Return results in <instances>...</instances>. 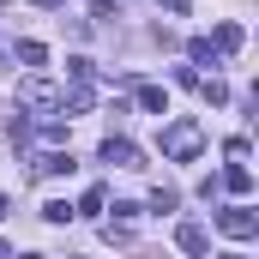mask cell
Masks as SVG:
<instances>
[{"instance_id": "e0dca14e", "label": "cell", "mask_w": 259, "mask_h": 259, "mask_svg": "<svg viewBox=\"0 0 259 259\" xmlns=\"http://www.w3.org/2000/svg\"><path fill=\"white\" fill-rule=\"evenodd\" d=\"M163 6H169V12H187V0H163Z\"/></svg>"}, {"instance_id": "7c38bea8", "label": "cell", "mask_w": 259, "mask_h": 259, "mask_svg": "<svg viewBox=\"0 0 259 259\" xmlns=\"http://www.w3.org/2000/svg\"><path fill=\"white\" fill-rule=\"evenodd\" d=\"M175 205H181L175 187H151V211H175Z\"/></svg>"}, {"instance_id": "ba28073f", "label": "cell", "mask_w": 259, "mask_h": 259, "mask_svg": "<svg viewBox=\"0 0 259 259\" xmlns=\"http://www.w3.org/2000/svg\"><path fill=\"white\" fill-rule=\"evenodd\" d=\"M211 49H217V55L229 61V55L241 49V24H217V36H211Z\"/></svg>"}, {"instance_id": "9a60e30c", "label": "cell", "mask_w": 259, "mask_h": 259, "mask_svg": "<svg viewBox=\"0 0 259 259\" xmlns=\"http://www.w3.org/2000/svg\"><path fill=\"white\" fill-rule=\"evenodd\" d=\"M66 78H72V84H91V61H84V55H72V61H66Z\"/></svg>"}, {"instance_id": "30bf717a", "label": "cell", "mask_w": 259, "mask_h": 259, "mask_svg": "<svg viewBox=\"0 0 259 259\" xmlns=\"http://www.w3.org/2000/svg\"><path fill=\"white\" fill-rule=\"evenodd\" d=\"M187 55H193V66H223V55L211 49V36H193V42H187Z\"/></svg>"}, {"instance_id": "277c9868", "label": "cell", "mask_w": 259, "mask_h": 259, "mask_svg": "<svg viewBox=\"0 0 259 259\" xmlns=\"http://www.w3.org/2000/svg\"><path fill=\"white\" fill-rule=\"evenodd\" d=\"M109 169H145V157H139V145L133 139H103V151H97Z\"/></svg>"}, {"instance_id": "5b68a950", "label": "cell", "mask_w": 259, "mask_h": 259, "mask_svg": "<svg viewBox=\"0 0 259 259\" xmlns=\"http://www.w3.org/2000/svg\"><path fill=\"white\" fill-rule=\"evenodd\" d=\"M175 247L187 259H205L211 253V229H205V223H175Z\"/></svg>"}, {"instance_id": "d6986e66", "label": "cell", "mask_w": 259, "mask_h": 259, "mask_svg": "<svg viewBox=\"0 0 259 259\" xmlns=\"http://www.w3.org/2000/svg\"><path fill=\"white\" fill-rule=\"evenodd\" d=\"M223 259H247V253H223Z\"/></svg>"}, {"instance_id": "8fae6325", "label": "cell", "mask_w": 259, "mask_h": 259, "mask_svg": "<svg viewBox=\"0 0 259 259\" xmlns=\"http://www.w3.org/2000/svg\"><path fill=\"white\" fill-rule=\"evenodd\" d=\"M103 205H109V193H103V187H91V193L78 199V211H72V217H103Z\"/></svg>"}, {"instance_id": "2e32d148", "label": "cell", "mask_w": 259, "mask_h": 259, "mask_svg": "<svg viewBox=\"0 0 259 259\" xmlns=\"http://www.w3.org/2000/svg\"><path fill=\"white\" fill-rule=\"evenodd\" d=\"M42 217H49V223H72V205H66V199H49Z\"/></svg>"}, {"instance_id": "8992f818", "label": "cell", "mask_w": 259, "mask_h": 259, "mask_svg": "<svg viewBox=\"0 0 259 259\" xmlns=\"http://www.w3.org/2000/svg\"><path fill=\"white\" fill-rule=\"evenodd\" d=\"M217 187H223V193H235V199H247V193H253V169H247V163H235V169H223V175H217Z\"/></svg>"}, {"instance_id": "9c48e42d", "label": "cell", "mask_w": 259, "mask_h": 259, "mask_svg": "<svg viewBox=\"0 0 259 259\" xmlns=\"http://www.w3.org/2000/svg\"><path fill=\"white\" fill-rule=\"evenodd\" d=\"M36 175H72V157L66 151H42L36 157Z\"/></svg>"}, {"instance_id": "6da1fadb", "label": "cell", "mask_w": 259, "mask_h": 259, "mask_svg": "<svg viewBox=\"0 0 259 259\" xmlns=\"http://www.w3.org/2000/svg\"><path fill=\"white\" fill-rule=\"evenodd\" d=\"M199 151H205V127L199 121H169L163 127V157L169 163H193Z\"/></svg>"}, {"instance_id": "5bb4252c", "label": "cell", "mask_w": 259, "mask_h": 259, "mask_svg": "<svg viewBox=\"0 0 259 259\" xmlns=\"http://www.w3.org/2000/svg\"><path fill=\"white\" fill-rule=\"evenodd\" d=\"M18 61H24V66H42V61H49V49H42V42H18Z\"/></svg>"}, {"instance_id": "7a4b0ae2", "label": "cell", "mask_w": 259, "mask_h": 259, "mask_svg": "<svg viewBox=\"0 0 259 259\" xmlns=\"http://www.w3.org/2000/svg\"><path fill=\"white\" fill-rule=\"evenodd\" d=\"M18 103H24L30 115H42V121H55V109H61V91H55L49 78H24V84H18Z\"/></svg>"}, {"instance_id": "3957f363", "label": "cell", "mask_w": 259, "mask_h": 259, "mask_svg": "<svg viewBox=\"0 0 259 259\" xmlns=\"http://www.w3.org/2000/svg\"><path fill=\"white\" fill-rule=\"evenodd\" d=\"M217 229H223L229 241H253L259 217H253V211H247V205H229V211H217Z\"/></svg>"}, {"instance_id": "ac0fdd59", "label": "cell", "mask_w": 259, "mask_h": 259, "mask_svg": "<svg viewBox=\"0 0 259 259\" xmlns=\"http://www.w3.org/2000/svg\"><path fill=\"white\" fill-rule=\"evenodd\" d=\"M30 6H61V0H30Z\"/></svg>"}, {"instance_id": "ffe728a7", "label": "cell", "mask_w": 259, "mask_h": 259, "mask_svg": "<svg viewBox=\"0 0 259 259\" xmlns=\"http://www.w3.org/2000/svg\"><path fill=\"white\" fill-rule=\"evenodd\" d=\"M0 217H6V199H0Z\"/></svg>"}, {"instance_id": "52a82bcc", "label": "cell", "mask_w": 259, "mask_h": 259, "mask_svg": "<svg viewBox=\"0 0 259 259\" xmlns=\"http://www.w3.org/2000/svg\"><path fill=\"white\" fill-rule=\"evenodd\" d=\"M139 109L145 115H169V91L163 84H139Z\"/></svg>"}, {"instance_id": "4fadbf2b", "label": "cell", "mask_w": 259, "mask_h": 259, "mask_svg": "<svg viewBox=\"0 0 259 259\" xmlns=\"http://www.w3.org/2000/svg\"><path fill=\"white\" fill-rule=\"evenodd\" d=\"M199 91H205V103H229V84L223 78H199Z\"/></svg>"}]
</instances>
